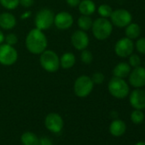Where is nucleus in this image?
I'll return each instance as SVG.
<instances>
[{
    "label": "nucleus",
    "instance_id": "obj_1",
    "mask_svg": "<svg viewBox=\"0 0 145 145\" xmlns=\"http://www.w3.org/2000/svg\"><path fill=\"white\" fill-rule=\"evenodd\" d=\"M25 44L29 52L35 55H40L47 49L48 40L44 31L33 28L27 33Z\"/></svg>",
    "mask_w": 145,
    "mask_h": 145
},
{
    "label": "nucleus",
    "instance_id": "obj_2",
    "mask_svg": "<svg viewBox=\"0 0 145 145\" xmlns=\"http://www.w3.org/2000/svg\"><path fill=\"white\" fill-rule=\"evenodd\" d=\"M91 31L94 37L98 40H104L110 37L113 32V24L107 18H97L93 21Z\"/></svg>",
    "mask_w": 145,
    "mask_h": 145
},
{
    "label": "nucleus",
    "instance_id": "obj_3",
    "mask_svg": "<svg viewBox=\"0 0 145 145\" xmlns=\"http://www.w3.org/2000/svg\"><path fill=\"white\" fill-rule=\"evenodd\" d=\"M39 62L41 67L48 72H55L60 67V58L58 55L50 50H45L40 54Z\"/></svg>",
    "mask_w": 145,
    "mask_h": 145
},
{
    "label": "nucleus",
    "instance_id": "obj_4",
    "mask_svg": "<svg viewBox=\"0 0 145 145\" xmlns=\"http://www.w3.org/2000/svg\"><path fill=\"white\" fill-rule=\"evenodd\" d=\"M109 93L115 98L123 99L129 94V86L124 79L113 77L108 85Z\"/></svg>",
    "mask_w": 145,
    "mask_h": 145
},
{
    "label": "nucleus",
    "instance_id": "obj_5",
    "mask_svg": "<svg viewBox=\"0 0 145 145\" xmlns=\"http://www.w3.org/2000/svg\"><path fill=\"white\" fill-rule=\"evenodd\" d=\"M94 88V83L91 78L87 75H80L76 79L74 84V91L79 97H88Z\"/></svg>",
    "mask_w": 145,
    "mask_h": 145
},
{
    "label": "nucleus",
    "instance_id": "obj_6",
    "mask_svg": "<svg viewBox=\"0 0 145 145\" xmlns=\"http://www.w3.org/2000/svg\"><path fill=\"white\" fill-rule=\"evenodd\" d=\"M55 14L50 9H41L39 10L34 18V24L36 28L45 31L54 24Z\"/></svg>",
    "mask_w": 145,
    "mask_h": 145
},
{
    "label": "nucleus",
    "instance_id": "obj_7",
    "mask_svg": "<svg viewBox=\"0 0 145 145\" xmlns=\"http://www.w3.org/2000/svg\"><path fill=\"white\" fill-rule=\"evenodd\" d=\"M18 53L16 50L10 44H0V64L4 66H11L16 62Z\"/></svg>",
    "mask_w": 145,
    "mask_h": 145
},
{
    "label": "nucleus",
    "instance_id": "obj_8",
    "mask_svg": "<svg viewBox=\"0 0 145 145\" xmlns=\"http://www.w3.org/2000/svg\"><path fill=\"white\" fill-rule=\"evenodd\" d=\"M111 23L117 27H125L132 22L131 14L124 9H119L113 10L111 16Z\"/></svg>",
    "mask_w": 145,
    "mask_h": 145
},
{
    "label": "nucleus",
    "instance_id": "obj_9",
    "mask_svg": "<svg viewBox=\"0 0 145 145\" xmlns=\"http://www.w3.org/2000/svg\"><path fill=\"white\" fill-rule=\"evenodd\" d=\"M133 50H134V44L131 39L126 37L119 39L114 45L115 54L122 58L128 57L130 55L133 53Z\"/></svg>",
    "mask_w": 145,
    "mask_h": 145
},
{
    "label": "nucleus",
    "instance_id": "obj_10",
    "mask_svg": "<svg viewBox=\"0 0 145 145\" xmlns=\"http://www.w3.org/2000/svg\"><path fill=\"white\" fill-rule=\"evenodd\" d=\"M129 83L134 88H142L145 86V67H137L131 70L128 76Z\"/></svg>",
    "mask_w": 145,
    "mask_h": 145
},
{
    "label": "nucleus",
    "instance_id": "obj_11",
    "mask_svg": "<svg viewBox=\"0 0 145 145\" xmlns=\"http://www.w3.org/2000/svg\"><path fill=\"white\" fill-rule=\"evenodd\" d=\"M71 42H72V46L76 50H83L88 47L90 39H89L87 33L85 31L80 29L72 33L71 37Z\"/></svg>",
    "mask_w": 145,
    "mask_h": 145
},
{
    "label": "nucleus",
    "instance_id": "obj_12",
    "mask_svg": "<svg viewBox=\"0 0 145 145\" xmlns=\"http://www.w3.org/2000/svg\"><path fill=\"white\" fill-rule=\"evenodd\" d=\"M45 126L46 128L54 133H59L63 127V120L58 114L50 113L45 118Z\"/></svg>",
    "mask_w": 145,
    "mask_h": 145
},
{
    "label": "nucleus",
    "instance_id": "obj_13",
    "mask_svg": "<svg viewBox=\"0 0 145 145\" xmlns=\"http://www.w3.org/2000/svg\"><path fill=\"white\" fill-rule=\"evenodd\" d=\"M54 24L60 30H67L74 24V17L67 11H61L55 16Z\"/></svg>",
    "mask_w": 145,
    "mask_h": 145
},
{
    "label": "nucleus",
    "instance_id": "obj_14",
    "mask_svg": "<svg viewBox=\"0 0 145 145\" xmlns=\"http://www.w3.org/2000/svg\"><path fill=\"white\" fill-rule=\"evenodd\" d=\"M131 107L135 109L145 108V91L141 88H136L131 91L129 97Z\"/></svg>",
    "mask_w": 145,
    "mask_h": 145
},
{
    "label": "nucleus",
    "instance_id": "obj_15",
    "mask_svg": "<svg viewBox=\"0 0 145 145\" xmlns=\"http://www.w3.org/2000/svg\"><path fill=\"white\" fill-rule=\"evenodd\" d=\"M16 25V19L15 16L9 12L0 14V27L5 30H10Z\"/></svg>",
    "mask_w": 145,
    "mask_h": 145
},
{
    "label": "nucleus",
    "instance_id": "obj_16",
    "mask_svg": "<svg viewBox=\"0 0 145 145\" xmlns=\"http://www.w3.org/2000/svg\"><path fill=\"white\" fill-rule=\"evenodd\" d=\"M131 67L127 62H120L118 63L113 69V74L114 77L120 78V79H125L129 76L131 72Z\"/></svg>",
    "mask_w": 145,
    "mask_h": 145
},
{
    "label": "nucleus",
    "instance_id": "obj_17",
    "mask_svg": "<svg viewBox=\"0 0 145 145\" xmlns=\"http://www.w3.org/2000/svg\"><path fill=\"white\" fill-rule=\"evenodd\" d=\"M125 130H126L125 123L121 120H113L109 126V131L114 137L122 136L125 132Z\"/></svg>",
    "mask_w": 145,
    "mask_h": 145
},
{
    "label": "nucleus",
    "instance_id": "obj_18",
    "mask_svg": "<svg viewBox=\"0 0 145 145\" xmlns=\"http://www.w3.org/2000/svg\"><path fill=\"white\" fill-rule=\"evenodd\" d=\"M78 7H79V10L81 15L90 16L97 10L96 5L92 0H81Z\"/></svg>",
    "mask_w": 145,
    "mask_h": 145
},
{
    "label": "nucleus",
    "instance_id": "obj_19",
    "mask_svg": "<svg viewBox=\"0 0 145 145\" xmlns=\"http://www.w3.org/2000/svg\"><path fill=\"white\" fill-rule=\"evenodd\" d=\"M75 61L76 58L74 53L66 52L60 58V67L64 69H69L74 66Z\"/></svg>",
    "mask_w": 145,
    "mask_h": 145
},
{
    "label": "nucleus",
    "instance_id": "obj_20",
    "mask_svg": "<svg viewBox=\"0 0 145 145\" xmlns=\"http://www.w3.org/2000/svg\"><path fill=\"white\" fill-rule=\"evenodd\" d=\"M125 37L130 39H136L141 34V27L137 23L131 22L125 27Z\"/></svg>",
    "mask_w": 145,
    "mask_h": 145
},
{
    "label": "nucleus",
    "instance_id": "obj_21",
    "mask_svg": "<svg viewBox=\"0 0 145 145\" xmlns=\"http://www.w3.org/2000/svg\"><path fill=\"white\" fill-rule=\"evenodd\" d=\"M21 141L23 145H37L39 142V138L33 132L27 131L22 135Z\"/></svg>",
    "mask_w": 145,
    "mask_h": 145
},
{
    "label": "nucleus",
    "instance_id": "obj_22",
    "mask_svg": "<svg viewBox=\"0 0 145 145\" xmlns=\"http://www.w3.org/2000/svg\"><path fill=\"white\" fill-rule=\"evenodd\" d=\"M92 23H93V21H92V19H91V17L90 16L82 15L78 19V26H79L80 29L83 30L85 32L91 29Z\"/></svg>",
    "mask_w": 145,
    "mask_h": 145
},
{
    "label": "nucleus",
    "instance_id": "obj_23",
    "mask_svg": "<svg viewBox=\"0 0 145 145\" xmlns=\"http://www.w3.org/2000/svg\"><path fill=\"white\" fill-rule=\"evenodd\" d=\"M97 12L101 17L108 19V17H110V16L113 12V10H112L111 6H109L108 5H101L97 8Z\"/></svg>",
    "mask_w": 145,
    "mask_h": 145
},
{
    "label": "nucleus",
    "instance_id": "obj_24",
    "mask_svg": "<svg viewBox=\"0 0 145 145\" xmlns=\"http://www.w3.org/2000/svg\"><path fill=\"white\" fill-rule=\"evenodd\" d=\"M0 5L6 10H15L20 5V0H0Z\"/></svg>",
    "mask_w": 145,
    "mask_h": 145
},
{
    "label": "nucleus",
    "instance_id": "obj_25",
    "mask_svg": "<svg viewBox=\"0 0 145 145\" xmlns=\"http://www.w3.org/2000/svg\"><path fill=\"white\" fill-rule=\"evenodd\" d=\"M131 120L134 124H141L144 120V114L142 112V110L135 109L131 114Z\"/></svg>",
    "mask_w": 145,
    "mask_h": 145
},
{
    "label": "nucleus",
    "instance_id": "obj_26",
    "mask_svg": "<svg viewBox=\"0 0 145 145\" xmlns=\"http://www.w3.org/2000/svg\"><path fill=\"white\" fill-rule=\"evenodd\" d=\"M81 51H82L81 54H80V60H81V61L83 63L86 64V65L91 64L92 62V61H93V55H92V53L90 50H86V49H85V50H83Z\"/></svg>",
    "mask_w": 145,
    "mask_h": 145
},
{
    "label": "nucleus",
    "instance_id": "obj_27",
    "mask_svg": "<svg viewBox=\"0 0 145 145\" xmlns=\"http://www.w3.org/2000/svg\"><path fill=\"white\" fill-rule=\"evenodd\" d=\"M128 57H129V65L131 66V67L134 68L141 66V58L138 55L132 53Z\"/></svg>",
    "mask_w": 145,
    "mask_h": 145
},
{
    "label": "nucleus",
    "instance_id": "obj_28",
    "mask_svg": "<svg viewBox=\"0 0 145 145\" xmlns=\"http://www.w3.org/2000/svg\"><path fill=\"white\" fill-rule=\"evenodd\" d=\"M91 80L93 81L94 85H101L103 84V82L104 81V74H102V72H94V74H92V76L91 77Z\"/></svg>",
    "mask_w": 145,
    "mask_h": 145
},
{
    "label": "nucleus",
    "instance_id": "obj_29",
    "mask_svg": "<svg viewBox=\"0 0 145 145\" xmlns=\"http://www.w3.org/2000/svg\"><path fill=\"white\" fill-rule=\"evenodd\" d=\"M136 50L142 55H145V38L138 39L135 44Z\"/></svg>",
    "mask_w": 145,
    "mask_h": 145
},
{
    "label": "nucleus",
    "instance_id": "obj_30",
    "mask_svg": "<svg viewBox=\"0 0 145 145\" xmlns=\"http://www.w3.org/2000/svg\"><path fill=\"white\" fill-rule=\"evenodd\" d=\"M5 44L13 46V45H15V44H17V42H18V37L15 33H9L8 35H6L5 37Z\"/></svg>",
    "mask_w": 145,
    "mask_h": 145
},
{
    "label": "nucleus",
    "instance_id": "obj_31",
    "mask_svg": "<svg viewBox=\"0 0 145 145\" xmlns=\"http://www.w3.org/2000/svg\"><path fill=\"white\" fill-rule=\"evenodd\" d=\"M34 4V0H20V5L25 8H29Z\"/></svg>",
    "mask_w": 145,
    "mask_h": 145
},
{
    "label": "nucleus",
    "instance_id": "obj_32",
    "mask_svg": "<svg viewBox=\"0 0 145 145\" xmlns=\"http://www.w3.org/2000/svg\"><path fill=\"white\" fill-rule=\"evenodd\" d=\"M37 145H53L52 142L50 141V139L47 138V137H42L40 139H39V142Z\"/></svg>",
    "mask_w": 145,
    "mask_h": 145
},
{
    "label": "nucleus",
    "instance_id": "obj_33",
    "mask_svg": "<svg viewBox=\"0 0 145 145\" xmlns=\"http://www.w3.org/2000/svg\"><path fill=\"white\" fill-rule=\"evenodd\" d=\"M80 1L81 0H66V3L70 7H77L80 5Z\"/></svg>",
    "mask_w": 145,
    "mask_h": 145
},
{
    "label": "nucleus",
    "instance_id": "obj_34",
    "mask_svg": "<svg viewBox=\"0 0 145 145\" xmlns=\"http://www.w3.org/2000/svg\"><path fill=\"white\" fill-rule=\"evenodd\" d=\"M5 34H4V33L0 30V44H3L4 42H5Z\"/></svg>",
    "mask_w": 145,
    "mask_h": 145
},
{
    "label": "nucleus",
    "instance_id": "obj_35",
    "mask_svg": "<svg viewBox=\"0 0 145 145\" xmlns=\"http://www.w3.org/2000/svg\"><path fill=\"white\" fill-rule=\"evenodd\" d=\"M30 14H31V12H26L25 14H23V15H25V16H22V18H26V17H27V16H30Z\"/></svg>",
    "mask_w": 145,
    "mask_h": 145
},
{
    "label": "nucleus",
    "instance_id": "obj_36",
    "mask_svg": "<svg viewBox=\"0 0 145 145\" xmlns=\"http://www.w3.org/2000/svg\"><path fill=\"white\" fill-rule=\"evenodd\" d=\"M135 145H145V142H138Z\"/></svg>",
    "mask_w": 145,
    "mask_h": 145
},
{
    "label": "nucleus",
    "instance_id": "obj_37",
    "mask_svg": "<svg viewBox=\"0 0 145 145\" xmlns=\"http://www.w3.org/2000/svg\"><path fill=\"white\" fill-rule=\"evenodd\" d=\"M144 65H145V62H144Z\"/></svg>",
    "mask_w": 145,
    "mask_h": 145
}]
</instances>
